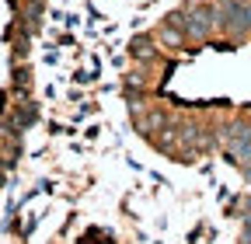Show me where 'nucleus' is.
Here are the masks:
<instances>
[{
  "mask_svg": "<svg viewBox=\"0 0 251 244\" xmlns=\"http://www.w3.org/2000/svg\"><path fill=\"white\" fill-rule=\"evenodd\" d=\"M216 11H220V21H224L230 32H251V11H248V4H241V0H224Z\"/></svg>",
  "mask_w": 251,
  "mask_h": 244,
  "instance_id": "1",
  "label": "nucleus"
},
{
  "mask_svg": "<svg viewBox=\"0 0 251 244\" xmlns=\"http://www.w3.org/2000/svg\"><path fill=\"white\" fill-rule=\"evenodd\" d=\"M216 21H220V11H192L188 21H185V32L192 35V39H202Z\"/></svg>",
  "mask_w": 251,
  "mask_h": 244,
  "instance_id": "2",
  "label": "nucleus"
},
{
  "mask_svg": "<svg viewBox=\"0 0 251 244\" xmlns=\"http://www.w3.org/2000/svg\"><path fill=\"white\" fill-rule=\"evenodd\" d=\"M248 11H251V4H248Z\"/></svg>",
  "mask_w": 251,
  "mask_h": 244,
  "instance_id": "3",
  "label": "nucleus"
}]
</instances>
